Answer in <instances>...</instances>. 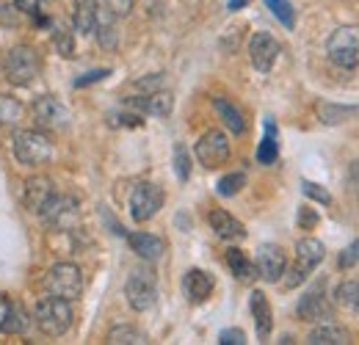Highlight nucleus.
<instances>
[{
    "instance_id": "1",
    "label": "nucleus",
    "mask_w": 359,
    "mask_h": 345,
    "mask_svg": "<svg viewBox=\"0 0 359 345\" xmlns=\"http://www.w3.org/2000/svg\"><path fill=\"white\" fill-rule=\"evenodd\" d=\"M0 67H3V78L11 86H25V83L39 78V72H42V53L36 47H31V44H17V47H11L3 55Z\"/></svg>"
},
{
    "instance_id": "2",
    "label": "nucleus",
    "mask_w": 359,
    "mask_h": 345,
    "mask_svg": "<svg viewBox=\"0 0 359 345\" xmlns=\"http://www.w3.org/2000/svg\"><path fill=\"white\" fill-rule=\"evenodd\" d=\"M34 320H36V326L45 332L47 337H61L72 326V306H69L67 299L45 296V299L36 302Z\"/></svg>"
},
{
    "instance_id": "3",
    "label": "nucleus",
    "mask_w": 359,
    "mask_h": 345,
    "mask_svg": "<svg viewBox=\"0 0 359 345\" xmlns=\"http://www.w3.org/2000/svg\"><path fill=\"white\" fill-rule=\"evenodd\" d=\"M14 155L22 166H42L53 158V141L42 130H20L14 135Z\"/></svg>"
},
{
    "instance_id": "4",
    "label": "nucleus",
    "mask_w": 359,
    "mask_h": 345,
    "mask_svg": "<svg viewBox=\"0 0 359 345\" xmlns=\"http://www.w3.org/2000/svg\"><path fill=\"white\" fill-rule=\"evenodd\" d=\"M45 290L50 296L75 302V299L83 293V273H81V268L72 265V262H58V265H53L45 276Z\"/></svg>"
},
{
    "instance_id": "5",
    "label": "nucleus",
    "mask_w": 359,
    "mask_h": 345,
    "mask_svg": "<svg viewBox=\"0 0 359 345\" xmlns=\"http://www.w3.org/2000/svg\"><path fill=\"white\" fill-rule=\"evenodd\" d=\"M326 53L329 58L343 67V69H354L359 67V28L357 25H346V28H337L329 42H326Z\"/></svg>"
},
{
    "instance_id": "6",
    "label": "nucleus",
    "mask_w": 359,
    "mask_h": 345,
    "mask_svg": "<svg viewBox=\"0 0 359 345\" xmlns=\"http://www.w3.org/2000/svg\"><path fill=\"white\" fill-rule=\"evenodd\" d=\"M125 296H128V304L133 306L135 312H144V309L155 306V302H158V279H155V273L149 268H135L133 273L128 276Z\"/></svg>"
},
{
    "instance_id": "7",
    "label": "nucleus",
    "mask_w": 359,
    "mask_h": 345,
    "mask_svg": "<svg viewBox=\"0 0 359 345\" xmlns=\"http://www.w3.org/2000/svg\"><path fill=\"white\" fill-rule=\"evenodd\" d=\"M323 255H326V249H323L320 241H315V238L299 241V243H296V265L287 271V276H285V288H296V285H302V282L307 279V273H313L315 265L323 259Z\"/></svg>"
},
{
    "instance_id": "8",
    "label": "nucleus",
    "mask_w": 359,
    "mask_h": 345,
    "mask_svg": "<svg viewBox=\"0 0 359 345\" xmlns=\"http://www.w3.org/2000/svg\"><path fill=\"white\" fill-rule=\"evenodd\" d=\"M163 208V188L155 182H138L130 194V216L144 224Z\"/></svg>"
},
{
    "instance_id": "9",
    "label": "nucleus",
    "mask_w": 359,
    "mask_h": 345,
    "mask_svg": "<svg viewBox=\"0 0 359 345\" xmlns=\"http://www.w3.org/2000/svg\"><path fill=\"white\" fill-rule=\"evenodd\" d=\"M31 114H34V125L39 130H64L69 125V111L64 108V102H58L50 94L39 97L34 102Z\"/></svg>"
},
{
    "instance_id": "10",
    "label": "nucleus",
    "mask_w": 359,
    "mask_h": 345,
    "mask_svg": "<svg viewBox=\"0 0 359 345\" xmlns=\"http://www.w3.org/2000/svg\"><path fill=\"white\" fill-rule=\"evenodd\" d=\"M196 158L205 169H216L226 163L229 158V141L222 130H208L199 141H196Z\"/></svg>"
},
{
    "instance_id": "11",
    "label": "nucleus",
    "mask_w": 359,
    "mask_h": 345,
    "mask_svg": "<svg viewBox=\"0 0 359 345\" xmlns=\"http://www.w3.org/2000/svg\"><path fill=\"white\" fill-rule=\"evenodd\" d=\"M255 268H257V273H260L266 282H279V279L285 276V268H287L285 252H282L276 243H263V246L257 249Z\"/></svg>"
},
{
    "instance_id": "12",
    "label": "nucleus",
    "mask_w": 359,
    "mask_h": 345,
    "mask_svg": "<svg viewBox=\"0 0 359 345\" xmlns=\"http://www.w3.org/2000/svg\"><path fill=\"white\" fill-rule=\"evenodd\" d=\"M53 196H55V188H53V182L47 177H42V174L39 177H28L25 185H22V202H25V208L31 213H39L42 216V210L50 205Z\"/></svg>"
},
{
    "instance_id": "13",
    "label": "nucleus",
    "mask_w": 359,
    "mask_h": 345,
    "mask_svg": "<svg viewBox=\"0 0 359 345\" xmlns=\"http://www.w3.org/2000/svg\"><path fill=\"white\" fill-rule=\"evenodd\" d=\"M125 105L135 111V114H152V116H169L172 114V94L169 91H149V94H141V97H128Z\"/></svg>"
},
{
    "instance_id": "14",
    "label": "nucleus",
    "mask_w": 359,
    "mask_h": 345,
    "mask_svg": "<svg viewBox=\"0 0 359 345\" xmlns=\"http://www.w3.org/2000/svg\"><path fill=\"white\" fill-rule=\"evenodd\" d=\"M249 58L257 72H271L273 61L279 58V42L271 34H255L249 42Z\"/></svg>"
},
{
    "instance_id": "15",
    "label": "nucleus",
    "mask_w": 359,
    "mask_h": 345,
    "mask_svg": "<svg viewBox=\"0 0 359 345\" xmlns=\"http://www.w3.org/2000/svg\"><path fill=\"white\" fill-rule=\"evenodd\" d=\"M42 218H45L50 226H58V229H69L78 218V202L72 196H53L50 205L42 210Z\"/></svg>"
},
{
    "instance_id": "16",
    "label": "nucleus",
    "mask_w": 359,
    "mask_h": 345,
    "mask_svg": "<svg viewBox=\"0 0 359 345\" xmlns=\"http://www.w3.org/2000/svg\"><path fill=\"white\" fill-rule=\"evenodd\" d=\"M213 276L205 273L202 268H191L185 276H182V293L191 304H202L208 302V296L213 293Z\"/></svg>"
},
{
    "instance_id": "17",
    "label": "nucleus",
    "mask_w": 359,
    "mask_h": 345,
    "mask_svg": "<svg viewBox=\"0 0 359 345\" xmlns=\"http://www.w3.org/2000/svg\"><path fill=\"white\" fill-rule=\"evenodd\" d=\"M28 323H31V318L20 304L8 299V296H0V332L20 334V332L28 329Z\"/></svg>"
},
{
    "instance_id": "18",
    "label": "nucleus",
    "mask_w": 359,
    "mask_h": 345,
    "mask_svg": "<svg viewBox=\"0 0 359 345\" xmlns=\"http://www.w3.org/2000/svg\"><path fill=\"white\" fill-rule=\"evenodd\" d=\"M128 243H130V249H133L135 255L141 259H147V262L161 259L163 252H166V243L158 235H149V232H130L128 235Z\"/></svg>"
},
{
    "instance_id": "19",
    "label": "nucleus",
    "mask_w": 359,
    "mask_h": 345,
    "mask_svg": "<svg viewBox=\"0 0 359 345\" xmlns=\"http://www.w3.org/2000/svg\"><path fill=\"white\" fill-rule=\"evenodd\" d=\"M296 315H299L302 320H310V323H313V320H320V318H329V302H326L323 290L315 288L307 296H302V302L296 306Z\"/></svg>"
},
{
    "instance_id": "20",
    "label": "nucleus",
    "mask_w": 359,
    "mask_h": 345,
    "mask_svg": "<svg viewBox=\"0 0 359 345\" xmlns=\"http://www.w3.org/2000/svg\"><path fill=\"white\" fill-rule=\"evenodd\" d=\"M210 226H213V232L219 235V238H224V241H243L246 238V226L238 221V218H232L226 210H213L210 216Z\"/></svg>"
},
{
    "instance_id": "21",
    "label": "nucleus",
    "mask_w": 359,
    "mask_h": 345,
    "mask_svg": "<svg viewBox=\"0 0 359 345\" xmlns=\"http://www.w3.org/2000/svg\"><path fill=\"white\" fill-rule=\"evenodd\" d=\"M130 8H133V0H94L97 28H100V25H114L116 20L128 17Z\"/></svg>"
},
{
    "instance_id": "22",
    "label": "nucleus",
    "mask_w": 359,
    "mask_h": 345,
    "mask_svg": "<svg viewBox=\"0 0 359 345\" xmlns=\"http://www.w3.org/2000/svg\"><path fill=\"white\" fill-rule=\"evenodd\" d=\"M249 306H252V315H255V323H257V334H260V340H266L271 334V326H273V315H271V304L266 299V293L255 290Z\"/></svg>"
},
{
    "instance_id": "23",
    "label": "nucleus",
    "mask_w": 359,
    "mask_h": 345,
    "mask_svg": "<svg viewBox=\"0 0 359 345\" xmlns=\"http://www.w3.org/2000/svg\"><path fill=\"white\" fill-rule=\"evenodd\" d=\"M307 343L310 345H348L351 343V334H348V329H343V326H337V323H323V326H318V329L310 332Z\"/></svg>"
},
{
    "instance_id": "24",
    "label": "nucleus",
    "mask_w": 359,
    "mask_h": 345,
    "mask_svg": "<svg viewBox=\"0 0 359 345\" xmlns=\"http://www.w3.org/2000/svg\"><path fill=\"white\" fill-rule=\"evenodd\" d=\"M72 28L78 34H94L97 31V11H94V0H81L75 3V11H72Z\"/></svg>"
},
{
    "instance_id": "25",
    "label": "nucleus",
    "mask_w": 359,
    "mask_h": 345,
    "mask_svg": "<svg viewBox=\"0 0 359 345\" xmlns=\"http://www.w3.org/2000/svg\"><path fill=\"white\" fill-rule=\"evenodd\" d=\"M276 158H279V144H276V128H273V122H266V135H263V141H260V147H257V161L263 163V166H271V163H276Z\"/></svg>"
},
{
    "instance_id": "26",
    "label": "nucleus",
    "mask_w": 359,
    "mask_h": 345,
    "mask_svg": "<svg viewBox=\"0 0 359 345\" xmlns=\"http://www.w3.org/2000/svg\"><path fill=\"white\" fill-rule=\"evenodd\" d=\"M213 108L219 111V116L224 119V125L229 130H232L235 135H241V133L246 130V122H243L241 111H238V108H235L232 102H226V100H222V97H216V100H213Z\"/></svg>"
},
{
    "instance_id": "27",
    "label": "nucleus",
    "mask_w": 359,
    "mask_h": 345,
    "mask_svg": "<svg viewBox=\"0 0 359 345\" xmlns=\"http://www.w3.org/2000/svg\"><path fill=\"white\" fill-rule=\"evenodd\" d=\"M226 265H229V271H232L238 279H255V276H257L255 262L246 257L241 249H229V252H226Z\"/></svg>"
},
{
    "instance_id": "28",
    "label": "nucleus",
    "mask_w": 359,
    "mask_h": 345,
    "mask_svg": "<svg viewBox=\"0 0 359 345\" xmlns=\"http://www.w3.org/2000/svg\"><path fill=\"white\" fill-rule=\"evenodd\" d=\"M108 343L111 345H141V343H147V334H144L141 329H133V326H116V329H111Z\"/></svg>"
},
{
    "instance_id": "29",
    "label": "nucleus",
    "mask_w": 359,
    "mask_h": 345,
    "mask_svg": "<svg viewBox=\"0 0 359 345\" xmlns=\"http://www.w3.org/2000/svg\"><path fill=\"white\" fill-rule=\"evenodd\" d=\"M266 6H269L271 14H273L285 28H293V25H296V11H293L290 0H266Z\"/></svg>"
},
{
    "instance_id": "30",
    "label": "nucleus",
    "mask_w": 359,
    "mask_h": 345,
    "mask_svg": "<svg viewBox=\"0 0 359 345\" xmlns=\"http://www.w3.org/2000/svg\"><path fill=\"white\" fill-rule=\"evenodd\" d=\"M22 116V105L11 97H0V125H17Z\"/></svg>"
},
{
    "instance_id": "31",
    "label": "nucleus",
    "mask_w": 359,
    "mask_h": 345,
    "mask_svg": "<svg viewBox=\"0 0 359 345\" xmlns=\"http://www.w3.org/2000/svg\"><path fill=\"white\" fill-rule=\"evenodd\" d=\"M246 185V177L241 172H235V174H226V177H222L219 180V185H216V191L222 194V196H235L241 188Z\"/></svg>"
},
{
    "instance_id": "32",
    "label": "nucleus",
    "mask_w": 359,
    "mask_h": 345,
    "mask_svg": "<svg viewBox=\"0 0 359 345\" xmlns=\"http://www.w3.org/2000/svg\"><path fill=\"white\" fill-rule=\"evenodd\" d=\"M302 194H304L307 199L320 202V205H329V202H332V194H329L326 188H320L318 182H310V180H304V182H302Z\"/></svg>"
},
{
    "instance_id": "33",
    "label": "nucleus",
    "mask_w": 359,
    "mask_h": 345,
    "mask_svg": "<svg viewBox=\"0 0 359 345\" xmlns=\"http://www.w3.org/2000/svg\"><path fill=\"white\" fill-rule=\"evenodd\" d=\"M53 44H55V53H61L64 58H72L75 44H72V34H69V31H58V28H55V34H53Z\"/></svg>"
},
{
    "instance_id": "34",
    "label": "nucleus",
    "mask_w": 359,
    "mask_h": 345,
    "mask_svg": "<svg viewBox=\"0 0 359 345\" xmlns=\"http://www.w3.org/2000/svg\"><path fill=\"white\" fill-rule=\"evenodd\" d=\"M175 172H177L180 182H188V177H191V158H188V149L185 147L175 149Z\"/></svg>"
},
{
    "instance_id": "35",
    "label": "nucleus",
    "mask_w": 359,
    "mask_h": 345,
    "mask_svg": "<svg viewBox=\"0 0 359 345\" xmlns=\"http://www.w3.org/2000/svg\"><path fill=\"white\" fill-rule=\"evenodd\" d=\"M357 282H343L337 290H334V296H337V304L340 306H354V299H357Z\"/></svg>"
},
{
    "instance_id": "36",
    "label": "nucleus",
    "mask_w": 359,
    "mask_h": 345,
    "mask_svg": "<svg viewBox=\"0 0 359 345\" xmlns=\"http://www.w3.org/2000/svg\"><path fill=\"white\" fill-rule=\"evenodd\" d=\"M357 262H359V241H354L351 246H346V249L340 252L337 265H340V268H354Z\"/></svg>"
},
{
    "instance_id": "37",
    "label": "nucleus",
    "mask_w": 359,
    "mask_h": 345,
    "mask_svg": "<svg viewBox=\"0 0 359 345\" xmlns=\"http://www.w3.org/2000/svg\"><path fill=\"white\" fill-rule=\"evenodd\" d=\"M219 343L222 345H243L246 343V334H243L241 329H224V332L219 334Z\"/></svg>"
},
{
    "instance_id": "38",
    "label": "nucleus",
    "mask_w": 359,
    "mask_h": 345,
    "mask_svg": "<svg viewBox=\"0 0 359 345\" xmlns=\"http://www.w3.org/2000/svg\"><path fill=\"white\" fill-rule=\"evenodd\" d=\"M111 75V69H94V72H89V75H83V78H78L75 81V86H89V83H97V81H102V78H108Z\"/></svg>"
},
{
    "instance_id": "39",
    "label": "nucleus",
    "mask_w": 359,
    "mask_h": 345,
    "mask_svg": "<svg viewBox=\"0 0 359 345\" xmlns=\"http://www.w3.org/2000/svg\"><path fill=\"white\" fill-rule=\"evenodd\" d=\"M315 224H318V213H315L313 208H302V210H299V226L310 229Z\"/></svg>"
},
{
    "instance_id": "40",
    "label": "nucleus",
    "mask_w": 359,
    "mask_h": 345,
    "mask_svg": "<svg viewBox=\"0 0 359 345\" xmlns=\"http://www.w3.org/2000/svg\"><path fill=\"white\" fill-rule=\"evenodd\" d=\"M39 3L42 0H14V8H20L25 14H36L39 11Z\"/></svg>"
},
{
    "instance_id": "41",
    "label": "nucleus",
    "mask_w": 359,
    "mask_h": 345,
    "mask_svg": "<svg viewBox=\"0 0 359 345\" xmlns=\"http://www.w3.org/2000/svg\"><path fill=\"white\" fill-rule=\"evenodd\" d=\"M246 3H249V0H229V8H232V11H238V8H243Z\"/></svg>"
},
{
    "instance_id": "42",
    "label": "nucleus",
    "mask_w": 359,
    "mask_h": 345,
    "mask_svg": "<svg viewBox=\"0 0 359 345\" xmlns=\"http://www.w3.org/2000/svg\"><path fill=\"white\" fill-rule=\"evenodd\" d=\"M354 309L359 312V288H357V299H354Z\"/></svg>"
}]
</instances>
